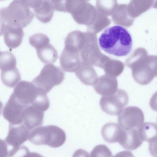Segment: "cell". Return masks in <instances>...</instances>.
Listing matches in <instances>:
<instances>
[{"instance_id": "cell-4", "label": "cell", "mask_w": 157, "mask_h": 157, "mask_svg": "<svg viewBox=\"0 0 157 157\" xmlns=\"http://www.w3.org/2000/svg\"><path fill=\"white\" fill-rule=\"evenodd\" d=\"M34 16L29 7L16 0L8 6L0 9V18L6 24L17 25L23 28L31 22Z\"/></svg>"}, {"instance_id": "cell-7", "label": "cell", "mask_w": 157, "mask_h": 157, "mask_svg": "<svg viewBox=\"0 0 157 157\" xmlns=\"http://www.w3.org/2000/svg\"><path fill=\"white\" fill-rule=\"evenodd\" d=\"M144 121L143 112L136 106H128L123 109L117 118L119 125L124 130L138 129Z\"/></svg>"}, {"instance_id": "cell-19", "label": "cell", "mask_w": 157, "mask_h": 157, "mask_svg": "<svg viewBox=\"0 0 157 157\" xmlns=\"http://www.w3.org/2000/svg\"><path fill=\"white\" fill-rule=\"evenodd\" d=\"M1 78L4 85L10 88L14 87L21 80L20 73L16 67L10 70L1 71Z\"/></svg>"}, {"instance_id": "cell-17", "label": "cell", "mask_w": 157, "mask_h": 157, "mask_svg": "<svg viewBox=\"0 0 157 157\" xmlns=\"http://www.w3.org/2000/svg\"><path fill=\"white\" fill-rule=\"evenodd\" d=\"M139 136L143 141L149 143L154 142L157 140V125L152 122H145L138 128Z\"/></svg>"}, {"instance_id": "cell-23", "label": "cell", "mask_w": 157, "mask_h": 157, "mask_svg": "<svg viewBox=\"0 0 157 157\" xmlns=\"http://www.w3.org/2000/svg\"><path fill=\"white\" fill-rule=\"evenodd\" d=\"M68 0H52L50 2L54 10L67 12V6Z\"/></svg>"}, {"instance_id": "cell-21", "label": "cell", "mask_w": 157, "mask_h": 157, "mask_svg": "<svg viewBox=\"0 0 157 157\" xmlns=\"http://www.w3.org/2000/svg\"><path fill=\"white\" fill-rule=\"evenodd\" d=\"M29 41L31 45L36 49L49 43L50 39L46 35L39 33L30 36Z\"/></svg>"}, {"instance_id": "cell-30", "label": "cell", "mask_w": 157, "mask_h": 157, "mask_svg": "<svg viewBox=\"0 0 157 157\" xmlns=\"http://www.w3.org/2000/svg\"><path fill=\"white\" fill-rule=\"evenodd\" d=\"M85 0L86 1V0Z\"/></svg>"}, {"instance_id": "cell-11", "label": "cell", "mask_w": 157, "mask_h": 157, "mask_svg": "<svg viewBox=\"0 0 157 157\" xmlns=\"http://www.w3.org/2000/svg\"><path fill=\"white\" fill-rule=\"evenodd\" d=\"M43 112L31 105L24 109L22 114V124L29 131L43 123Z\"/></svg>"}, {"instance_id": "cell-12", "label": "cell", "mask_w": 157, "mask_h": 157, "mask_svg": "<svg viewBox=\"0 0 157 157\" xmlns=\"http://www.w3.org/2000/svg\"><path fill=\"white\" fill-rule=\"evenodd\" d=\"M23 28L15 24H6L4 32L5 44L9 48L13 49L21 44L24 36Z\"/></svg>"}, {"instance_id": "cell-27", "label": "cell", "mask_w": 157, "mask_h": 157, "mask_svg": "<svg viewBox=\"0 0 157 157\" xmlns=\"http://www.w3.org/2000/svg\"><path fill=\"white\" fill-rule=\"evenodd\" d=\"M3 107V104L2 102L0 101V116L1 115L2 109Z\"/></svg>"}, {"instance_id": "cell-5", "label": "cell", "mask_w": 157, "mask_h": 157, "mask_svg": "<svg viewBox=\"0 0 157 157\" xmlns=\"http://www.w3.org/2000/svg\"><path fill=\"white\" fill-rule=\"evenodd\" d=\"M64 78L65 73L59 67L48 63L45 65L39 75L32 82L47 93L54 86L60 84Z\"/></svg>"}, {"instance_id": "cell-14", "label": "cell", "mask_w": 157, "mask_h": 157, "mask_svg": "<svg viewBox=\"0 0 157 157\" xmlns=\"http://www.w3.org/2000/svg\"><path fill=\"white\" fill-rule=\"evenodd\" d=\"M123 129L116 123L110 122L105 124L102 127L101 134L106 142L109 143L119 142Z\"/></svg>"}, {"instance_id": "cell-24", "label": "cell", "mask_w": 157, "mask_h": 157, "mask_svg": "<svg viewBox=\"0 0 157 157\" xmlns=\"http://www.w3.org/2000/svg\"><path fill=\"white\" fill-rule=\"evenodd\" d=\"M8 146L5 141L0 139V157H6L9 155Z\"/></svg>"}, {"instance_id": "cell-2", "label": "cell", "mask_w": 157, "mask_h": 157, "mask_svg": "<svg viewBox=\"0 0 157 157\" xmlns=\"http://www.w3.org/2000/svg\"><path fill=\"white\" fill-rule=\"evenodd\" d=\"M47 94L32 82L25 81L18 82L12 93L23 105L27 106L31 105L40 110L45 109L49 104Z\"/></svg>"}, {"instance_id": "cell-22", "label": "cell", "mask_w": 157, "mask_h": 157, "mask_svg": "<svg viewBox=\"0 0 157 157\" xmlns=\"http://www.w3.org/2000/svg\"><path fill=\"white\" fill-rule=\"evenodd\" d=\"M92 157H111L112 153L105 145L100 144L96 146L90 153Z\"/></svg>"}, {"instance_id": "cell-25", "label": "cell", "mask_w": 157, "mask_h": 157, "mask_svg": "<svg viewBox=\"0 0 157 157\" xmlns=\"http://www.w3.org/2000/svg\"><path fill=\"white\" fill-rule=\"evenodd\" d=\"M21 2L33 9L36 6L40 0H13Z\"/></svg>"}, {"instance_id": "cell-1", "label": "cell", "mask_w": 157, "mask_h": 157, "mask_svg": "<svg viewBox=\"0 0 157 157\" xmlns=\"http://www.w3.org/2000/svg\"><path fill=\"white\" fill-rule=\"evenodd\" d=\"M101 48L106 52L121 57L127 55L131 51L132 41L128 30L120 25L107 28L100 36Z\"/></svg>"}, {"instance_id": "cell-29", "label": "cell", "mask_w": 157, "mask_h": 157, "mask_svg": "<svg viewBox=\"0 0 157 157\" xmlns=\"http://www.w3.org/2000/svg\"><path fill=\"white\" fill-rule=\"evenodd\" d=\"M5 0H0V1H3Z\"/></svg>"}, {"instance_id": "cell-3", "label": "cell", "mask_w": 157, "mask_h": 157, "mask_svg": "<svg viewBox=\"0 0 157 157\" xmlns=\"http://www.w3.org/2000/svg\"><path fill=\"white\" fill-rule=\"evenodd\" d=\"M28 140L36 145H45L53 148L61 146L66 140L64 131L53 125L38 126L29 131Z\"/></svg>"}, {"instance_id": "cell-9", "label": "cell", "mask_w": 157, "mask_h": 157, "mask_svg": "<svg viewBox=\"0 0 157 157\" xmlns=\"http://www.w3.org/2000/svg\"><path fill=\"white\" fill-rule=\"evenodd\" d=\"M26 106L22 104L12 94L3 109V117L10 124H22V113Z\"/></svg>"}, {"instance_id": "cell-8", "label": "cell", "mask_w": 157, "mask_h": 157, "mask_svg": "<svg viewBox=\"0 0 157 157\" xmlns=\"http://www.w3.org/2000/svg\"><path fill=\"white\" fill-rule=\"evenodd\" d=\"M29 131L22 123L18 124H10L7 135L5 141L12 148L9 151V155H13L21 145L28 139Z\"/></svg>"}, {"instance_id": "cell-16", "label": "cell", "mask_w": 157, "mask_h": 157, "mask_svg": "<svg viewBox=\"0 0 157 157\" xmlns=\"http://www.w3.org/2000/svg\"><path fill=\"white\" fill-rule=\"evenodd\" d=\"M90 65L82 62L75 72L77 77L82 83L86 85H94L96 77L95 71Z\"/></svg>"}, {"instance_id": "cell-13", "label": "cell", "mask_w": 157, "mask_h": 157, "mask_svg": "<svg viewBox=\"0 0 157 157\" xmlns=\"http://www.w3.org/2000/svg\"><path fill=\"white\" fill-rule=\"evenodd\" d=\"M136 128L123 129L122 134L119 141L120 145L124 149L131 151L138 148L143 143Z\"/></svg>"}, {"instance_id": "cell-28", "label": "cell", "mask_w": 157, "mask_h": 157, "mask_svg": "<svg viewBox=\"0 0 157 157\" xmlns=\"http://www.w3.org/2000/svg\"><path fill=\"white\" fill-rule=\"evenodd\" d=\"M45 0L47 1H49V2H51L52 0Z\"/></svg>"}, {"instance_id": "cell-6", "label": "cell", "mask_w": 157, "mask_h": 157, "mask_svg": "<svg viewBox=\"0 0 157 157\" xmlns=\"http://www.w3.org/2000/svg\"><path fill=\"white\" fill-rule=\"evenodd\" d=\"M129 97L124 90L119 89L114 94L102 97L99 104L102 110L111 115H118L128 103Z\"/></svg>"}, {"instance_id": "cell-18", "label": "cell", "mask_w": 157, "mask_h": 157, "mask_svg": "<svg viewBox=\"0 0 157 157\" xmlns=\"http://www.w3.org/2000/svg\"><path fill=\"white\" fill-rule=\"evenodd\" d=\"M36 52L39 59L44 63H54L58 58L57 50L50 43L36 49Z\"/></svg>"}, {"instance_id": "cell-10", "label": "cell", "mask_w": 157, "mask_h": 157, "mask_svg": "<svg viewBox=\"0 0 157 157\" xmlns=\"http://www.w3.org/2000/svg\"><path fill=\"white\" fill-rule=\"evenodd\" d=\"M60 66L66 72H75L82 61L79 51L76 48L65 45L59 58Z\"/></svg>"}, {"instance_id": "cell-15", "label": "cell", "mask_w": 157, "mask_h": 157, "mask_svg": "<svg viewBox=\"0 0 157 157\" xmlns=\"http://www.w3.org/2000/svg\"><path fill=\"white\" fill-rule=\"evenodd\" d=\"M33 9L37 18L43 23L49 22L52 18L54 10L49 1L40 0Z\"/></svg>"}, {"instance_id": "cell-26", "label": "cell", "mask_w": 157, "mask_h": 157, "mask_svg": "<svg viewBox=\"0 0 157 157\" xmlns=\"http://www.w3.org/2000/svg\"><path fill=\"white\" fill-rule=\"evenodd\" d=\"M5 26V22L0 18V36L3 35Z\"/></svg>"}, {"instance_id": "cell-20", "label": "cell", "mask_w": 157, "mask_h": 157, "mask_svg": "<svg viewBox=\"0 0 157 157\" xmlns=\"http://www.w3.org/2000/svg\"><path fill=\"white\" fill-rule=\"evenodd\" d=\"M17 61L14 56L7 51L0 52V69L1 71L12 69L16 67Z\"/></svg>"}]
</instances>
